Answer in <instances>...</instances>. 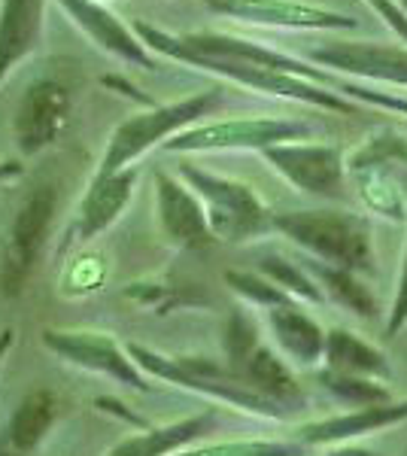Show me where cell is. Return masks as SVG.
Listing matches in <instances>:
<instances>
[{
	"label": "cell",
	"instance_id": "15",
	"mask_svg": "<svg viewBox=\"0 0 407 456\" xmlns=\"http://www.w3.org/2000/svg\"><path fill=\"white\" fill-rule=\"evenodd\" d=\"M58 420V395L49 389H34L16 404L12 417L0 432V456H31L43 438L49 436L52 423Z\"/></svg>",
	"mask_w": 407,
	"mask_h": 456
},
{
	"label": "cell",
	"instance_id": "34",
	"mask_svg": "<svg viewBox=\"0 0 407 456\" xmlns=\"http://www.w3.org/2000/svg\"><path fill=\"white\" fill-rule=\"evenodd\" d=\"M94 4H98V0H94Z\"/></svg>",
	"mask_w": 407,
	"mask_h": 456
},
{
	"label": "cell",
	"instance_id": "5",
	"mask_svg": "<svg viewBox=\"0 0 407 456\" xmlns=\"http://www.w3.org/2000/svg\"><path fill=\"white\" fill-rule=\"evenodd\" d=\"M310 128L292 119H222L186 128L165 143L167 152H210V150H271L307 137Z\"/></svg>",
	"mask_w": 407,
	"mask_h": 456
},
{
	"label": "cell",
	"instance_id": "18",
	"mask_svg": "<svg viewBox=\"0 0 407 456\" xmlns=\"http://www.w3.org/2000/svg\"><path fill=\"white\" fill-rule=\"evenodd\" d=\"M268 326L273 338H277V344L283 347V353L292 356L295 362L313 365L325 353V335L320 332V326L310 316L295 311L292 305L268 307Z\"/></svg>",
	"mask_w": 407,
	"mask_h": 456
},
{
	"label": "cell",
	"instance_id": "22",
	"mask_svg": "<svg viewBox=\"0 0 407 456\" xmlns=\"http://www.w3.org/2000/svg\"><path fill=\"white\" fill-rule=\"evenodd\" d=\"M174 456H301V447L283 441H225V444L183 447Z\"/></svg>",
	"mask_w": 407,
	"mask_h": 456
},
{
	"label": "cell",
	"instance_id": "21",
	"mask_svg": "<svg viewBox=\"0 0 407 456\" xmlns=\"http://www.w3.org/2000/svg\"><path fill=\"white\" fill-rule=\"evenodd\" d=\"M325 359L329 369L346 378H362V374H387V362L374 347L353 338L350 332H329L325 338Z\"/></svg>",
	"mask_w": 407,
	"mask_h": 456
},
{
	"label": "cell",
	"instance_id": "28",
	"mask_svg": "<svg viewBox=\"0 0 407 456\" xmlns=\"http://www.w3.org/2000/svg\"><path fill=\"white\" fill-rule=\"evenodd\" d=\"M368 6L380 16L387 25L395 31L402 40H407V16H404V10H402V4H395V0H365Z\"/></svg>",
	"mask_w": 407,
	"mask_h": 456
},
{
	"label": "cell",
	"instance_id": "11",
	"mask_svg": "<svg viewBox=\"0 0 407 456\" xmlns=\"http://www.w3.org/2000/svg\"><path fill=\"white\" fill-rule=\"evenodd\" d=\"M310 61L331 68L335 73H350V77L407 88V49L402 46L331 40L329 46L310 49Z\"/></svg>",
	"mask_w": 407,
	"mask_h": 456
},
{
	"label": "cell",
	"instance_id": "32",
	"mask_svg": "<svg viewBox=\"0 0 407 456\" xmlns=\"http://www.w3.org/2000/svg\"><path fill=\"white\" fill-rule=\"evenodd\" d=\"M331 456H374V453H368V451H350V447H346V451H338V453H331Z\"/></svg>",
	"mask_w": 407,
	"mask_h": 456
},
{
	"label": "cell",
	"instance_id": "26",
	"mask_svg": "<svg viewBox=\"0 0 407 456\" xmlns=\"http://www.w3.org/2000/svg\"><path fill=\"white\" fill-rule=\"evenodd\" d=\"M228 283L234 286V289L240 292V296H247L249 301H256V305L262 307H273V305H286V296L280 286H273L268 281H262V277H253V274H240V271H232L228 274Z\"/></svg>",
	"mask_w": 407,
	"mask_h": 456
},
{
	"label": "cell",
	"instance_id": "8",
	"mask_svg": "<svg viewBox=\"0 0 407 456\" xmlns=\"http://www.w3.org/2000/svg\"><path fill=\"white\" fill-rule=\"evenodd\" d=\"M207 6L219 16L249 21V25L298 28V31H350L356 28V19L313 4H301V0H207Z\"/></svg>",
	"mask_w": 407,
	"mask_h": 456
},
{
	"label": "cell",
	"instance_id": "9",
	"mask_svg": "<svg viewBox=\"0 0 407 456\" xmlns=\"http://www.w3.org/2000/svg\"><path fill=\"white\" fill-rule=\"evenodd\" d=\"M191 68H204L219 77H228L232 83H240L247 88L265 94H277V98H292V101H305V104L325 107V110H338V113H353L356 104L346 101L344 94L331 92L325 86H316L310 79L292 77V73H280L271 68H258V64H240V61H195Z\"/></svg>",
	"mask_w": 407,
	"mask_h": 456
},
{
	"label": "cell",
	"instance_id": "14",
	"mask_svg": "<svg viewBox=\"0 0 407 456\" xmlns=\"http://www.w3.org/2000/svg\"><path fill=\"white\" fill-rule=\"evenodd\" d=\"M58 4L68 10V16L77 21L101 49L119 55L122 61L134 64V68L155 70V58L146 53L143 40H137L107 6L94 4V0H58Z\"/></svg>",
	"mask_w": 407,
	"mask_h": 456
},
{
	"label": "cell",
	"instance_id": "29",
	"mask_svg": "<svg viewBox=\"0 0 407 456\" xmlns=\"http://www.w3.org/2000/svg\"><path fill=\"white\" fill-rule=\"evenodd\" d=\"M407 320V256H404V271H402V283H398V296L392 305V320H389V332H395L398 326Z\"/></svg>",
	"mask_w": 407,
	"mask_h": 456
},
{
	"label": "cell",
	"instance_id": "30",
	"mask_svg": "<svg viewBox=\"0 0 407 456\" xmlns=\"http://www.w3.org/2000/svg\"><path fill=\"white\" fill-rule=\"evenodd\" d=\"M12 344H16V332H12V329H4V332H0V369H4V359L10 356Z\"/></svg>",
	"mask_w": 407,
	"mask_h": 456
},
{
	"label": "cell",
	"instance_id": "1",
	"mask_svg": "<svg viewBox=\"0 0 407 456\" xmlns=\"http://www.w3.org/2000/svg\"><path fill=\"white\" fill-rule=\"evenodd\" d=\"M216 104H219V94L204 92V94H191V98L176 101V104L152 107V110H146V113H137V116H131V119H125L119 128L113 131V137H110L107 152H103L101 167L94 176H110V174H119L125 167H131L146 150H152V146H159V143L165 146L170 137L186 131L189 125H195Z\"/></svg>",
	"mask_w": 407,
	"mask_h": 456
},
{
	"label": "cell",
	"instance_id": "25",
	"mask_svg": "<svg viewBox=\"0 0 407 456\" xmlns=\"http://www.w3.org/2000/svg\"><path fill=\"white\" fill-rule=\"evenodd\" d=\"M322 277H325V283H329V289L335 292V296L344 301V305L356 307V311L365 314V316L374 314L371 296H368V292L362 289L356 281H353L350 271H344V268H322Z\"/></svg>",
	"mask_w": 407,
	"mask_h": 456
},
{
	"label": "cell",
	"instance_id": "4",
	"mask_svg": "<svg viewBox=\"0 0 407 456\" xmlns=\"http://www.w3.org/2000/svg\"><path fill=\"white\" fill-rule=\"evenodd\" d=\"M180 174L191 192L201 198L207 223H210V232L216 240H247L268 223L262 201L243 183L225 180V176L201 171L195 165H183Z\"/></svg>",
	"mask_w": 407,
	"mask_h": 456
},
{
	"label": "cell",
	"instance_id": "13",
	"mask_svg": "<svg viewBox=\"0 0 407 456\" xmlns=\"http://www.w3.org/2000/svg\"><path fill=\"white\" fill-rule=\"evenodd\" d=\"M134 186H137L134 167H125V171L110 176H94L83 198V208H79L70 240L85 244V240L98 238L101 232H107L122 216V210L128 208L131 198H134Z\"/></svg>",
	"mask_w": 407,
	"mask_h": 456
},
{
	"label": "cell",
	"instance_id": "24",
	"mask_svg": "<svg viewBox=\"0 0 407 456\" xmlns=\"http://www.w3.org/2000/svg\"><path fill=\"white\" fill-rule=\"evenodd\" d=\"M335 92L344 94L346 101H362V104H374V107H383V110H392V113H404L407 116V98L395 92H380V88H371V86H362V83H350V79H340L335 83Z\"/></svg>",
	"mask_w": 407,
	"mask_h": 456
},
{
	"label": "cell",
	"instance_id": "12",
	"mask_svg": "<svg viewBox=\"0 0 407 456\" xmlns=\"http://www.w3.org/2000/svg\"><path fill=\"white\" fill-rule=\"evenodd\" d=\"M155 198H159V219L170 240L189 249H201L210 240H216L210 232V223H207L201 198L189 186H183L176 176L165 171L155 174Z\"/></svg>",
	"mask_w": 407,
	"mask_h": 456
},
{
	"label": "cell",
	"instance_id": "2",
	"mask_svg": "<svg viewBox=\"0 0 407 456\" xmlns=\"http://www.w3.org/2000/svg\"><path fill=\"white\" fill-rule=\"evenodd\" d=\"M273 225L295 244L344 271H368L374 262L365 225L350 213L335 210H295L273 216Z\"/></svg>",
	"mask_w": 407,
	"mask_h": 456
},
{
	"label": "cell",
	"instance_id": "33",
	"mask_svg": "<svg viewBox=\"0 0 407 456\" xmlns=\"http://www.w3.org/2000/svg\"><path fill=\"white\" fill-rule=\"evenodd\" d=\"M402 10H407V0H402Z\"/></svg>",
	"mask_w": 407,
	"mask_h": 456
},
{
	"label": "cell",
	"instance_id": "3",
	"mask_svg": "<svg viewBox=\"0 0 407 456\" xmlns=\"http://www.w3.org/2000/svg\"><path fill=\"white\" fill-rule=\"evenodd\" d=\"M55 208H58V198L52 186L34 189L19 204L16 216H12L10 228H6L4 249H0V292L4 296L16 298L25 292L37 262H40L43 247L49 240Z\"/></svg>",
	"mask_w": 407,
	"mask_h": 456
},
{
	"label": "cell",
	"instance_id": "16",
	"mask_svg": "<svg viewBox=\"0 0 407 456\" xmlns=\"http://www.w3.org/2000/svg\"><path fill=\"white\" fill-rule=\"evenodd\" d=\"M43 0H4L0 4V83L21 58L40 43Z\"/></svg>",
	"mask_w": 407,
	"mask_h": 456
},
{
	"label": "cell",
	"instance_id": "27",
	"mask_svg": "<svg viewBox=\"0 0 407 456\" xmlns=\"http://www.w3.org/2000/svg\"><path fill=\"white\" fill-rule=\"evenodd\" d=\"M325 384H329V389H335V393H340L344 399H356V402H383V387L377 384H368V380L362 378H346V374H335L331 371L329 378H325Z\"/></svg>",
	"mask_w": 407,
	"mask_h": 456
},
{
	"label": "cell",
	"instance_id": "19",
	"mask_svg": "<svg viewBox=\"0 0 407 456\" xmlns=\"http://www.w3.org/2000/svg\"><path fill=\"white\" fill-rule=\"evenodd\" d=\"M238 378L247 387H253L256 393H262L265 399H271V402L289 404V402L301 399V389L292 380L289 369L280 362L277 356H273L268 347H262V344H258V347L238 365Z\"/></svg>",
	"mask_w": 407,
	"mask_h": 456
},
{
	"label": "cell",
	"instance_id": "23",
	"mask_svg": "<svg viewBox=\"0 0 407 456\" xmlns=\"http://www.w3.org/2000/svg\"><path fill=\"white\" fill-rule=\"evenodd\" d=\"M262 271L271 277L273 286H280V289H289V292H295V296L310 298V301L322 298L320 292H316V286L310 283L292 262H283V259H273V256H268V259H262Z\"/></svg>",
	"mask_w": 407,
	"mask_h": 456
},
{
	"label": "cell",
	"instance_id": "20",
	"mask_svg": "<svg viewBox=\"0 0 407 456\" xmlns=\"http://www.w3.org/2000/svg\"><path fill=\"white\" fill-rule=\"evenodd\" d=\"M398 420H407V404H371V408H362L359 414H346V417H338V420L305 426L301 438H305L307 444H322V441L362 436V432H368V429L389 426Z\"/></svg>",
	"mask_w": 407,
	"mask_h": 456
},
{
	"label": "cell",
	"instance_id": "17",
	"mask_svg": "<svg viewBox=\"0 0 407 456\" xmlns=\"http://www.w3.org/2000/svg\"><path fill=\"white\" fill-rule=\"evenodd\" d=\"M213 423V414H195L186 420H176L167 426H152L140 436L122 438L107 456H174L176 451L189 447L198 436H204Z\"/></svg>",
	"mask_w": 407,
	"mask_h": 456
},
{
	"label": "cell",
	"instance_id": "31",
	"mask_svg": "<svg viewBox=\"0 0 407 456\" xmlns=\"http://www.w3.org/2000/svg\"><path fill=\"white\" fill-rule=\"evenodd\" d=\"M16 176H21V165H19V161H0V183L16 180Z\"/></svg>",
	"mask_w": 407,
	"mask_h": 456
},
{
	"label": "cell",
	"instance_id": "10",
	"mask_svg": "<svg viewBox=\"0 0 407 456\" xmlns=\"http://www.w3.org/2000/svg\"><path fill=\"white\" fill-rule=\"evenodd\" d=\"M265 159L286 176L292 186L310 195L338 198L344 189V159L335 146L322 143H280L265 150Z\"/></svg>",
	"mask_w": 407,
	"mask_h": 456
},
{
	"label": "cell",
	"instance_id": "6",
	"mask_svg": "<svg viewBox=\"0 0 407 456\" xmlns=\"http://www.w3.org/2000/svg\"><path fill=\"white\" fill-rule=\"evenodd\" d=\"M40 341L52 356L64 359L73 369L103 374V378L131 389H150V378L131 359L128 347H122L110 335L77 332V329H43Z\"/></svg>",
	"mask_w": 407,
	"mask_h": 456
},
{
	"label": "cell",
	"instance_id": "7",
	"mask_svg": "<svg viewBox=\"0 0 407 456\" xmlns=\"http://www.w3.org/2000/svg\"><path fill=\"white\" fill-rule=\"evenodd\" d=\"M70 122V92L55 79H40L25 92L16 110L12 134L25 156L49 150Z\"/></svg>",
	"mask_w": 407,
	"mask_h": 456
}]
</instances>
